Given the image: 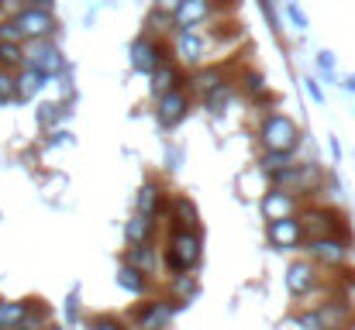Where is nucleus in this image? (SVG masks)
<instances>
[{
    "instance_id": "obj_1",
    "label": "nucleus",
    "mask_w": 355,
    "mask_h": 330,
    "mask_svg": "<svg viewBox=\"0 0 355 330\" xmlns=\"http://www.w3.org/2000/svg\"><path fill=\"white\" fill-rule=\"evenodd\" d=\"M255 141H259L262 152H293L297 155V148L304 145V131L290 113L262 110V117L255 124Z\"/></svg>"
},
{
    "instance_id": "obj_2",
    "label": "nucleus",
    "mask_w": 355,
    "mask_h": 330,
    "mask_svg": "<svg viewBox=\"0 0 355 330\" xmlns=\"http://www.w3.org/2000/svg\"><path fill=\"white\" fill-rule=\"evenodd\" d=\"M204 258V234L200 230H173L162 248V265L173 275H190Z\"/></svg>"
},
{
    "instance_id": "obj_3",
    "label": "nucleus",
    "mask_w": 355,
    "mask_h": 330,
    "mask_svg": "<svg viewBox=\"0 0 355 330\" xmlns=\"http://www.w3.org/2000/svg\"><path fill=\"white\" fill-rule=\"evenodd\" d=\"M173 59V45L166 42V38H155L152 31H145V35H138L131 45H128V62H131V69L135 73H141V76H152L162 62H169Z\"/></svg>"
},
{
    "instance_id": "obj_4",
    "label": "nucleus",
    "mask_w": 355,
    "mask_h": 330,
    "mask_svg": "<svg viewBox=\"0 0 355 330\" xmlns=\"http://www.w3.org/2000/svg\"><path fill=\"white\" fill-rule=\"evenodd\" d=\"M318 268H342L352 255L349 234H328V237H307L300 248Z\"/></svg>"
},
{
    "instance_id": "obj_5",
    "label": "nucleus",
    "mask_w": 355,
    "mask_h": 330,
    "mask_svg": "<svg viewBox=\"0 0 355 330\" xmlns=\"http://www.w3.org/2000/svg\"><path fill=\"white\" fill-rule=\"evenodd\" d=\"M297 217H300V223H304L307 237H328V234H345V217H342V214H338L335 207L321 203V200H307V203H300Z\"/></svg>"
},
{
    "instance_id": "obj_6",
    "label": "nucleus",
    "mask_w": 355,
    "mask_h": 330,
    "mask_svg": "<svg viewBox=\"0 0 355 330\" xmlns=\"http://www.w3.org/2000/svg\"><path fill=\"white\" fill-rule=\"evenodd\" d=\"M24 66L38 69L45 80H59V76L69 73V62H66L62 48H59L52 38H45V42H28V45H24Z\"/></svg>"
},
{
    "instance_id": "obj_7",
    "label": "nucleus",
    "mask_w": 355,
    "mask_h": 330,
    "mask_svg": "<svg viewBox=\"0 0 355 330\" xmlns=\"http://www.w3.org/2000/svg\"><path fill=\"white\" fill-rule=\"evenodd\" d=\"M183 310L180 300L166 296V300H141L131 313V327L135 330H166L173 324V317Z\"/></svg>"
},
{
    "instance_id": "obj_8",
    "label": "nucleus",
    "mask_w": 355,
    "mask_h": 330,
    "mask_svg": "<svg viewBox=\"0 0 355 330\" xmlns=\"http://www.w3.org/2000/svg\"><path fill=\"white\" fill-rule=\"evenodd\" d=\"M10 21L17 24L24 45H28V42H45V38H52L55 28H59V24H55V14H52V10H38V7H21V10L10 14Z\"/></svg>"
},
{
    "instance_id": "obj_9",
    "label": "nucleus",
    "mask_w": 355,
    "mask_h": 330,
    "mask_svg": "<svg viewBox=\"0 0 355 330\" xmlns=\"http://www.w3.org/2000/svg\"><path fill=\"white\" fill-rule=\"evenodd\" d=\"M214 14H218V0H180V7L169 17V28H173V35L200 31Z\"/></svg>"
},
{
    "instance_id": "obj_10",
    "label": "nucleus",
    "mask_w": 355,
    "mask_h": 330,
    "mask_svg": "<svg viewBox=\"0 0 355 330\" xmlns=\"http://www.w3.org/2000/svg\"><path fill=\"white\" fill-rule=\"evenodd\" d=\"M173 59L180 66H207L211 62V35L204 31H183L173 35Z\"/></svg>"
},
{
    "instance_id": "obj_11",
    "label": "nucleus",
    "mask_w": 355,
    "mask_h": 330,
    "mask_svg": "<svg viewBox=\"0 0 355 330\" xmlns=\"http://www.w3.org/2000/svg\"><path fill=\"white\" fill-rule=\"evenodd\" d=\"M190 110H193V93L190 90H173L166 97H155V124L162 131H173L190 117Z\"/></svg>"
},
{
    "instance_id": "obj_12",
    "label": "nucleus",
    "mask_w": 355,
    "mask_h": 330,
    "mask_svg": "<svg viewBox=\"0 0 355 330\" xmlns=\"http://www.w3.org/2000/svg\"><path fill=\"white\" fill-rule=\"evenodd\" d=\"M266 237H269V248L276 251H300L304 241H307V230L300 217H279V220H266Z\"/></svg>"
},
{
    "instance_id": "obj_13",
    "label": "nucleus",
    "mask_w": 355,
    "mask_h": 330,
    "mask_svg": "<svg viewBox=\"0 0 355 330\" xmlns=\"http://www.w3.org/2000/svg\"><path fill=\"white\" fill-rule=\"evenodd\" d=\"M228 83H235V76H232V69L228 66H197L190 76H187V90L190 93H197V97H204V93H211V90H221V86H228Z\"/></svg>"
},
{
    "instance_id": "obj_14",
    "label": "nucleus",
    "mask_w": 355,
    "mask_h": 330,
    "mask_svg": "<svg viewBox=\"0 0 355 330\" xmlns=\"http://www.w3.org/2000/svg\"><path fill=\"white\" fill-rule=\"evenodd\" d=\"M318 282H321V275H318V265L311 258H297V262L286 265V289H290V296L304 300V296H311L318 289Z\"/></svg>"
},
{
    "instance_id": "obj_15",
    "label": "nucleus",
    "mask_w": 355,
    "mask_h": 330,
    "mask_svg": "<svg viewBox=\"0 0 355 330\" xmlns=\"http://www.w3.org/2000/svg\"><path fill=\"white\" fill-rule=\"evenodd\" d=\"M135 210H138V214H145V217L162 220L166 217V210H169V193H166V186H162V183H155V179L141 183V186H138V193H135Z\"/></svg>"
},
{
    "instance_id": "obj_16",
    "label": "nucleus",
    "mask_w": 355,
    "mask_h": 330,
    "mask_svg": "<svg viewBox=\"0 0 355 330\" xmlns=\"http://www.w3.org/2000/svg\"><path fill=\"white\" fill-rule=\"evenodd\" d=\"M259 210L266 220H279V217H293L300 210V196L290 193V190H279V186H269L259 200Z\"/></svg>"
},
{
    "instance_id": "obj_17",
    "label": "nucleus",
    "mask_w": 355,
    "mask_h": 330,
    "mask_svg": "<svg viewBox=\"0 0 355 330\" xmlns=\"http://www.w3.org/2000/svg\"><path fill=\"white\" fill-rule=\"evenodd\" d=\"M173 90H187V69H183L176 59L162 62V66L148 76V93H152V100H155V97H166V93H173Z\"/></svg>"
},
{
    "instance_id": "obj_18",
    "label": "nucleus",
    "mask_w": 355,
    "mask_h": 330,
    "mask_svg": "<svg viewBox=\"0 0 355 330\" xmlns=\"http://www.w3.org/2000/svg\"><path fill=\"white\" fill-rule=\"evenodd\" d=\"M162 220L169 223V234L173 230H200V214L190 196H169V210Z\"/></svg>"
},
{
    "instance_id": "obj_19",
    "label": "nucleus",
    "mask_w": 355,
    "mask_h": 330,
    "mask_svg": "<svg viewBox=\"0 0 355 330\" xmlns=\"http://www.w3.org/2000/svg\"><path fill=\"white\" fill-rule=\"evenodd\" d=\"M114 282H118L124 293H131L135 300H145V296H148V289H152V275H145L141 268H135V265H128V262H121L118 265Z\"/></svg>"
},
{
    "instance_id": "obj_20",
    "label": "nucleus",
    "mask_w": 355,
    "mask_h": 330,
    "mask_svg": "<svg viewBox=\"0 0 355 330\" xmlns=\"http://www.w3.org/2000/svg\"><path fill=\"white\" fill-rule=\"evenodd\" d=\"M49 83H52V80H45L38 69L21 66V69L14 73V100H31V97H38Z\"/></svg>"
},
{
    "instance_id": "obj_21",
    "label": "nucleus",
    "mask_w": 355,
    "mask_h": 330,
    "mask_svg": "<svg viewBox=\"0 0 355 330\" xmlns=\"http://www.w3.org/2000/svg\"><path fill=\"white\" fill-rule=\"evenodd\" d=\"M155 230H159V220L131 210V217L124 223V241H128V248L131 244H148V241H155Z\"/></svg>"
},
{
    "instance_id": "obj_22",
    "label": "nucleus",
    "mask_w": 355,
    "mask_h": 330,
    "mask_svg": "<svg viewBox=\"0 0 355 330\" xmlns=\"http://www.w3.org/2000/svg\"><path fill=\"white\" fill-rule=\"evenodd\" d=\"M235 83L241 86V93H245L252 104H259V107L272 104V93H269V86H266L262 73H255V69H241V73L235 76Z\"/></svg>"
},
{
    "instance_id": "obj_23",
    "label": "nucleus",
    "mask_w": 355,
    "mask_h": 330,
    "mask_svg": "<svg viewBox=\"0 0 355 330\" xmlns=\"http://www.w3.org/2000/svg\"><path fill=\"white\" fill-rule=\"evenodd\" d=\"M124 262H128V265H135V268H141L145 275H155V272H159L162 255H159L155 241H148V244H131V248L124 251Z\"/></svg>"
},
{
    "instance_id": "obj_24",
    "label": "nucleus",
    "mask_w": 355,
    "mask_h": 330,
    "mask_svg": "<svg viewBox=\"0 0 355 330\" xmlns=\"http://www.w3.org/2000/svg\"><path fill=\"white\" fill-rule=\"evenodd\" d=\"M318 317H321L324 330H331V327H345V324L352 320V306H349L345 300H331V303L318 306Z\"/></svg>"
},
{
    "instance_id": "obj_25",
    "label": "nucleus",
    "mask_w": 355,
    "mask_h": 330,
    "mask_svg": "<svg viewBox=\"0 0 355 330\" xmlns=\"http://www.w3.org/2000/svg\"><path fill=\"white\" fill-rule=\"evenodd\" d=\"M31 300H0V327L3 330H17V324L28 317Z\"/></svg>"
},
{
    "instance_id": "obj_26",
    "label": "nucleus",
    "mask_w": 355,
    "mask_h": 330,
    "mask_svg": "<svg viewBox=\"0 0 355 330\" xmlns=\"http://www.w3.org/2000/svg\"><path fill=\"white\" fill-rule=\"evenodd\" d=\"M238 83H228V86H221V90H211V93H204L200 97V104L207 113H225V107L232 104V97H235Z\"/></svg>"
},
{
    "instance_id": "obj_27",
    "label": "nucleus",
    "mask_w": 355,
    "mask_h": 330,
    "mask_svg": "<svg viewBox=\"0 0 355 330\" xmlns=\"http://www.w3.org/2000/svg\"><path fill=\"white\" fill-rule=\"evenodd\" d=\"M293 162H297L293 152H259V169H262L266 176H272V172H279V169H286V165H293Z\"/></svg>"
},
{
    "instance_id": "obj_28",
    "label": "nucleus",
    "mask_w": 355,
    "mask_h": 330,
    "mask_svg": "<svg viewBox=\"0 0 355 330\" xmlns=\"http://www.w3.org/2000/svg\"><path fill=\"white\" fill-rule=\"evenodd\" d=\"M66 113H69V104H66V100H45V104H38V124H42V127H55Z\"/></svg>"
},
{
    "instance_id": "obj_29",
    "label": "nucleus",
    "mask_w": 355,
    "mask_h": 330,
    "mask_svg": "<svg viewBox=\"0 0 355 330\" xmlns=\"http://www.w3.org/2000/svg\"><path fill=\"white\" fill-rule=\"evenodd\" d=\"M21 66H24V45H17V42H0V69L17 73Z\"/></svg>"
},
{
    "instance_id": "obj_30",
    "label": "nucleus",
    "mask_w": 355,
    "mask_h": 330,
    "mask_svg": "<svg viewBox=\"0 0 355 330\" xmlns=\"http://www.w3.org/2000/svg\"><path fill=\"white\" fill-rule=\"evenodd\" d=\"M49 327V310L38 303V300H31V306H28V317L17 324V330H45Z\"/></svg>"
},
{
    "instance_id": "obj_31",
    "label": "nucleus",
    "mask_w": 355,
    "mask_h": 330,
    "mask_svg": "<svg viewBox=\"0 0 355 330\" xmlns=\"http://www.w3.org/2000/svg\"><path fill=\"white\" fill-rule=\"evenodd\" d=\"M190 296H197V282H193V275H173V300H180V303L187 306Z\"/></svg>"
},
{
    "instance_id": "obj_32",
    "label": "nucleus",
    "mask_w": 355,
    "mask_h": 330,
    "mask_svg": "<svg viewBox=\"0 0 355 330\" xmlns=\"http://www.w3.org/2000/svg\"><path fill=\"white\" fill-rule=\"evenodd\" d=\"M283 10H286V21L297 28V31H307L311 28V17H307V10L297 3V0H290V3H283Z\"/></svg>"
},
{
    "instance_id": "obj_33",
    "label": "nucleus",
    "mask_w": 355,
    "mask_h": 330,
    "mask_svg": "<svg viewBox=\"0 0 355 330\" xmlns=\"http://www.w3.org/2000/svg\"><path fill=\"white\" fill-rule=\"evenodd\" d=\"M314 66H318V73L324 76V83H335V52H328V48H321L318 55H314Z\"/></svg>"
},
{
    "instance_id": "obj_34",
    "label": "nucleus",
    "mask_w": 355,
    "mask_h": 330,
    "mask_svg": "<svg viewBox=\"0 0 355 330\" xmlns=\"http://www.w3.org/2000/svg\"><path fill=\"white\" fill-rule=\"evenodd\" d=\"M87 330H131L121 317H94L90 324H87Z\"/></svg>"
},
{
    "instance_id": "obj_35",
    "label": "nucleus",
    "mask_w": 355,
    "mask_h": 330,
    "mask_svg": "<svg viewBox=\"0 0 355 330\" xmlns=\"http://www.w3.org/2000/svg\"><path fill=\"white\" fill-rule=\"evenodd\" d=\"M300 330H324L321 324V317H318V310H304V313H297V320H293Z\"/></svg>"
},
{
    "instance_id": "obj_36",
    "label": "nucleus",
    "mask_w": 355,
    "mask_h": 330,
    "mask_svg": "<svg viewBox=\"0 0 355 330\" xmlns=\"http://www.w3.org/2000/svg\"><path fill=\"white\" fill-rule=\"evenodd\" d=\"M0 42H17V45H24V38H21V31H17V24H14L10 17L0 21Z\"/></svg>"
},
{
    "instance_id": "obj_37",
    "label": "nucleus",
    "mask_w": 355,
    "mask_h": 330,
    "mask_svg": "<svg viewBox=\"0 0 355 330\" xmlns=\"http://www.w3.org/2000/svg\"><path fill=\"white\" fill-rule=\"evenodd\" d=\"M14 100V73L0 69V104H10Z\"/></svg>"
},
{
    "instance_id": "obj_38",
    "label": "nucleus",
    "mask_w": 355,
    "mask_h": 330,
    "mask_svg": "<svg viewBox=\"0 0 355 330\" xmlns=\"http://www.w3.org/2000/svg\"><path fill=\"white\" fill-rule=\"evenodd\" d=\"M304 90H307V97H311V104H318V107L324 104V90H321V83H318L314 76H307V80H304Z\"/></svg>"
},
{
    "instance_id": "obj_39",
    "label": "nucleus",
    "mask_w": 355,
    "mask_h": 330,
    "mask_svg": "<svg viewBox=\"0 0 355 330\" xmlns=\"http://www.w3.org/2000/svg\"><path fill=\"white\" fill-rule=\"evenodd\" d=\"M180 7V0H155V7H152V14H159V17H173V10Z\"/></svg>"
},
{
    "instance_id": "obj_40",
    "label": "nucleus",
    "mask_w": 355,
    "mask_h": 330,
    "mask_svg": "<svg viewBox=\"0 0 355 330\" xmlns=\"http://www.w3.org/2000/svg\"><path fill=\"white\" fill-rule=\"evenodd\" d=\"M69 141H73L69 131H52V134H49V145H69Z\"/></svg>"
},
{
    "instance_id": "obj_41",
    "label": "nucleus",
    "mask_w": 355,
    "mask_h": 330,
    "mask_svg": "<svg viewBox=\"0 0 355 330\" xmlns=\"http://www.w3.org/2000/svg\"><path fill=\"white\" fill-rule=\"evenodd\" d=\"M66 317H69V320H80V296H76V293L69 296V306H66Z\"/></svg>"
},
{
    "instance_id": "obj_42",
    "label": "nucleus",
    "mask_w": 355,
    "mask_h": 330,
    "mask_svg": "<svg viewBox=\"0 0 355 330\" xmlns=\"http://www.w3.org/2000/svg\"><path fill=\"white\" fill-rule=\"evenodd\" d=\"M24 7H38V10H52L55 0H24Z\"/></svg>"
},
{
    "instance_id": "obj_43",
    "label": "nucleus",
    "mask_w": 355,
    "mask_h": 330,
    "mask_svg": "<svg viewBox=\"0 0 355 330\" xmlns=\"http://www.w3.org/2000/svg\"><path fill=\"white\" fill-rule=\"evenodd\" d=\"M342 86H345V93H352V97H355V73H349V76H345V83H342Z\"/></svg>"
},
{
    "instance_id": "obj_44",
    "label": "nucleus",
    "mask_w": 355,
    "mask_h": 330,
    "mask_svg": "<svg viewBox=\"0 0 355 330\" xmlns=\"http://www.w3.org/2000/svg\"><path fill=\"white\" fill-rule=\"evenodd\" d=\"M45 330H62V327H59V324H49V327H45Z\"/></svg>"
},
{
    "instance_id": "obj_45",
    "label": "nucleus",
    "mask_w": 355,
    "mask_h": 330,
    "mask_svg": "<svg viewBox=\"0 0 355 330\" xmlns=\"http://www.w3.org/2000/svg\"><path fill=\"white\" fill-rule=\"evenodd\" d=\"M331 330H345V327H331Z\"/></svg>"
},
{
    "instance_id": "obj_46",
    "label": "nucleus",
    "mask_w": 355,
    "mask_h": 330,
    "mask_svg": "<svg viewBox=\"0 0 355 330\" xmlns=\"http://www.w3.org/2000/svg\"><path fill=\"white\" fill-rule=\"evenodd\" d=\"M283 3H290V0H283Z\"/></svg>"
}]
</instances>
